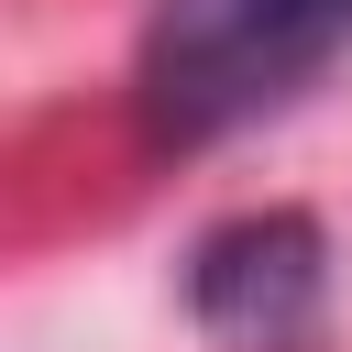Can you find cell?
<instances>
[{
  "instance_id": "cell-1",
  "label": "cell",
  "mask_w": 352,
  "mask_h": 352,
  "mask_svg": "<svg viewBox=\"0 0 352 352\" xmlns=\"http://www.w3.org/2000/svg\"><path fill=\"white\" fill-rule=\"evenodd\" d=\"M330 55H352V0H198L143 44V132L209 143L253 110H286Z\"/></svg>"
},
{
  "instance_id": "cell-2",
  "label": "cell",
  "mask_w": 352,
  "mask_h": 352,
  "mask_svg": "<svg viewBox=\"0 0 352 352\" xmlns=\"http://www.w3.org/2000/svg\"><path fill=\"white\" fill-rule=\"evenodd\" d=\"M319 297H330V253H319V220H297V209H253V220L209 231L187 264V308L231 352H286L319 319Z\"/></svg>"
},
{
  "instance_id": "cell-3",
  "label": "cell",
  "mask_w": 352,
  "mask_h": 352,
  "mask_svg": "<svg viewBox=\"0 0 352 352\" xmlns=\"http://www.w3.org/2000/svg\"><path fill=\"white\" fill-rule=\"evenodd\" d=\"M165 11H198V0H165Z\"/></svg>"
}]
</instances>
